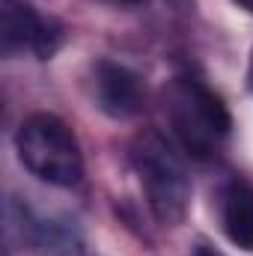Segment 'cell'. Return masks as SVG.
<instances>
[{
  "label": "cell",
  "mask_w": 253,
  "mask_h": 256,
  "mask_svg": "<svg viewBox=\"0 0 253 256\" xmlns=\"http://www.w3.org/2000/svg\"><path fill=\"white\" fill-rule=\"evenodd\" d=\"M224 230L232 244L253 250V185L232 182L224 191Z\"/></svg>",
  "instance_id": "cell-6"
},
{
  "label": "cell",
  "mask_w": 253,
  "mask_h": 256,
  "mask_svg": "<svg viewBox=\"0 0 253 256\" xmlns=\"http://www.w3.org/2000/svg\"><path fill=\"white\" fill-rule=\"evenodd\" d=\"M173 120L194 155H206L212 143L230 131V114L224 102L200 80H179L173 98Z\"/></svg>",
  "instance_id": "cell-3"
},
{
  "label": "cell",
  "mask_w": 253,
  "mask_h": 256,
  "mask_svg": "<svg viewBox=\"0 0 253 256\" xmlns=\"http://www.w3.org/2000/svg\"><path fill=\"white\" fill-rule=\"evenodd\" d=\"M92 92L98 108L114 116V120H131L134 114H140L143 104V90L137 74L120 63L102 60L92 68Z\"/></svg>",
  "instance_id": "cell-5"
},
{
  "label": "cell",
  "mask_w": 253,
  "mask_h": 256,
  "mask_svg": "<svg viewBox=\"0 0 253 256\" xmlns=\"http://www.w3.org/2000/svg\"><path fill=\"white\" fill-rule=\"evenodd\" d=\"M248 86H250V92H253V57H250V68H248Z\"/></svg>",
  "instance_id": "cell-9"
},
{
  "label": "cell",
  "mask_w": 253,
  "mask_h": 256,
  "mask_svg": "<svg viewBox=\"0 0 253 256\" xmlns=\"http://www.w3.org/2000/svg\"><path fill=\"white\" fill-rule=\"evenodd\" d=\"M18 230H21V238L33 248V250H42V254H57L54 248H63L68 250V232L63 226L51 224V220H42L36 214H30L27 208H21L18 214Z\"/></svg>",
  "instance_id": "cell-7"
},
{
  "label": "cell",
  "mask_w": 253,
  "mask_h": 256,
  "mask_svg": "<svg viewBox=\"0 0 253 256\" xmlns=\"http://www.w3.org/2000/svg\"><path fill=\"white\" fill-rule=\"evenodd\" d=\"M15 149L21 164L54 188H74L84 179L80 146L72 128L54 114H30L18 126Z\"/></svg>",
  "instance_id": "cell-1"
},
{
  "label": "cell",
  "mask_w": 253,
  "mask_h": 256,
  "mask_svg": "<svg viewBox=\"0 0 253 256\" xmlns=\"http://www.w3.org/2000/svg\"><path fill=\"white\" fill-rule=\"evenodd\" d=\"M232 3H238L242 9H248V12H253V0H232Z\"/></svg>",
  "instance_id": "cell-8"
},
{
  "label": "cell",
  "mask_w": 253,
  "mask_h": 256,
  "mask_svg": "<svg viewBox=\"0 0 253 256\" xmlns=\"http://www.w3.org/2000/svg\"><path fill=\"white\" fill-rule=\"evenodd\" d=\"M131 164L140 176L152 214L164 226L179 224L190 202V182L173 146L161 134L146 131L131 146Z\"/></svg>",
  "instance_id": "cell-2"
},
{
  "label": "cell",
  "mask_w": 253,
  "mask_h": 256,
  "mask_svg": "<svg viewBox=\"0 0 253 256\" xmlns=\"http://www.w3.org/2000/svg\"><path fill=\"white\" fill-rule=\"evenodd\" d=\"M63 30L36 15L27 3L21 0H0V42H3V54H21V51H33L36 57L48 60L57 48H60Z\"/></svg>",
  "instance_id": "cell-4"
},
{
  "label": "cell",
  "mask_w": 253,
  "mask_h": 256,
  "mask_svg": "<svg viewBox=\"0 0 253 256\" xmlns=\"http://www.w3.org/2000/svg\"><path fill=\"white\" fill-rule=\"evenodd\" d=\"M120 3H128V6H134V3H140V0H120Z\"/></svg>",
  "instance_id": "cell-11"
},
{
  "label": "cell",
  "mask_w": 253,
  "mask_h": 256,
  "mask_svg": "<svg viewBox=\"0 0 253 256\" xmlns=\"http://www.w3.org/2000/svg\"><path fill=\"white\" fill-rule=\"evenodd\" d=\"M196 256H220V254H214V250H208V248H200V250H196Z\"/></svg>",
  "instance_id": "cell-10"
}]
</instances>
